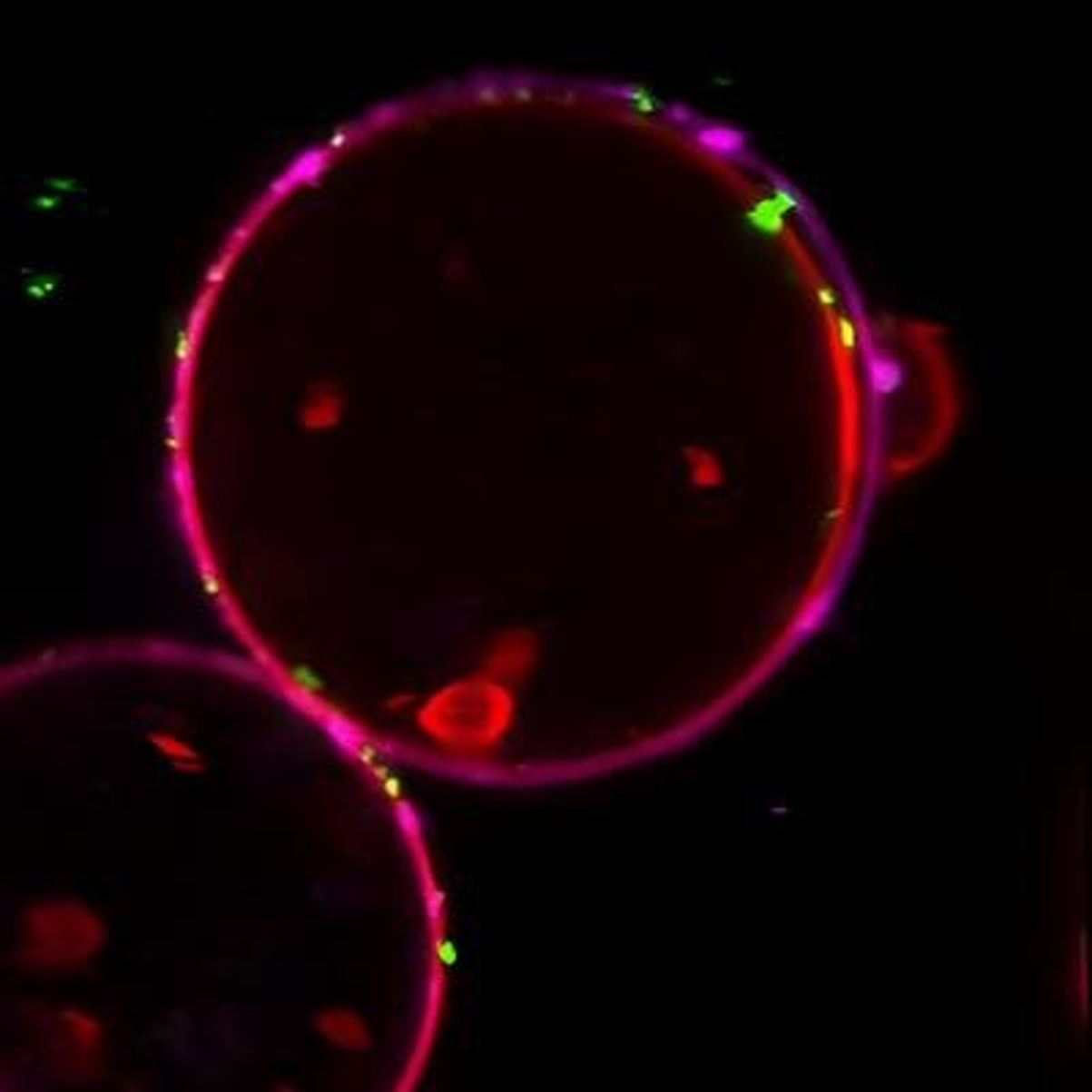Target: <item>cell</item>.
<instances>
[{"mask_svg":"<svg viewBox=\"0 0 1092 1092\" xmlns=\"http://www.w3.org/2000/svg\"><path fill=\"white\" fill-rule=\"evenodd\" d=\"M696 137H699L704 145H710L715 153H735V151H741V137H738L733 129L713 126V129H704V132H699Z\"/></svg>","mask_w":1092,"mask_h":1092,"instance_id":"2","label":"cell"},{"mask_svg":"<svg viewBox=\"0 0 1092 1092\" xmlns=\"http://www.w3.org/2000/svg\"><path fill=\"white\" fill-rule=\"evenodd\" d=\"M866 372H869L871 389H877L882 397L890 394L893 389H899V386L904 383V367H901V360L893 358V355L885 352V349H871V352H869Z\"/></svg>","mask_w":1092,"mask_h":1092,"instance_id":"1","label":"cell"}]
</instances>
